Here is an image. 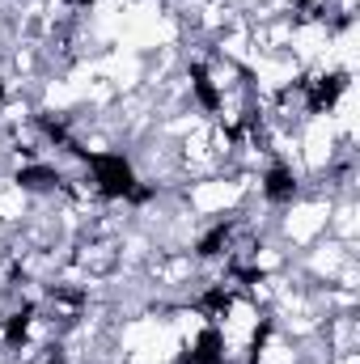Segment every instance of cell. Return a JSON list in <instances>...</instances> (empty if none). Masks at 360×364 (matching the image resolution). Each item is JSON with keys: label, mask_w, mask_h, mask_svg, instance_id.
Masks as SVG:
<instances>
[{"label": "cell", "mask_w": 360, "mask_h": 364, "mask_svg": "<svg viewBox=\"0 0 360 364\" xmlns=\"http://www.w3.org/2000/svg\"><path fill=\"white\" fill-rule=\"evenodd\" d=\"M259 191H263V199H268L271 208H288V203L297 199L301 182H297V174H292V166L271 161L268 170H263V178H259Z\"/></svg>", "instance_id": "1"}]
</instances>
